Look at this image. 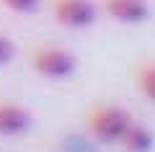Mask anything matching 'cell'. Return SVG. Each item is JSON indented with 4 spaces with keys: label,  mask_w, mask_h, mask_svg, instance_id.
I'll use <instances>...</instances> for the list:
<instances>
[{
    "label": "cell",
    "mask_w": 155,
    "mask_h": 152,
    "mask_svg": "<svg viewBox=\"0 0 155 152\" xmlns=\"http://www.w3.org/2000/svg\"><path fill=\"white\" fill-rule=\"evenodd\" d=\"M34 70L39 72L41 77H49V80H65L75 72L78 60L72 52L62 47H39L31 57Z\"/></svg>",
    "instance_id": "2"
},
{
    "label": "cell",
    "mask_w": 155,
    "mask_h": 152,
    "mask_svg": "<svg viewBox=\"0 0 155 152\" xmlns=\"http://www.w3.org/2000/svg\"><path fill=\"white\" fill-rule=\"evenodd\" d=\"M54 18L67 28H85L96 21V5L91 0H54Z\"/></svg>",
    "instance_id": "3"
},
{
    "label": "cell",
    "mask_w": 155,
    "mask_h": 152,
    "mask_svg": "<svg viewBox=\"0 0 155 152\" xmlns=\"http://www.w3.org/2000/svg\"><path fill=\"white\" fill-rule=\"evenodd\" d=\"M129 121H132L129 111H124L122 106L104 103L88 114V131L93 139L104 142V144H119Z\"/></svg>",
    "instance_id": "1"
},
{
    "label": "cell",
    "mask_w": 155,
    "mask_h": 152,
    "mask_svg": "<svg viewBox=\"0 0 155 152\" xmlns=\"http://www.w3.org/2000/svg\"><path fill=\"white\" fill-rule=\"evenodd\" d=\"M13 13H34L39 8V0H0Z\"/></svg>",
    "instance_id": "8"
},
{
    "label": "cell",
    "mask_w": 155,
    "mask_h": 152,
    "mask_svg": "<svg viewBox=\"0 0 155 152\" xmlns=\"http://www.w3.org/2000/svg\"><path fill=\"white\" fill-rule=\"evenodd\" d=\"M137 88L150 103H155V62H145L137 70Z\"/></svg>",
    "instance_id": "7"
},
{
    "label": "cell",
    "mask_w": 155,
    "mask_h": 152,
    "mask_svg": "<svg viewBox=\"0 0 155 152\" xmlns=\"http://www.w3.org/2000/svg\"><path fill=\"white\" fill-rule=\"evenodd\" d=\"M31 126V111L18 103H0V137H18Z\"/></svg>",
    "instance_id": "5"
},
{
    "label": "cell",
    "mask_w": 155,
    "mask_h": 152,
    "mask_svg": "<svg viewBox=\"0 0 155 152\" xmlns=\"http://www.w3.org/2000/svg\"><path fill=\"white\" fill-rule=\"evenodd\" d=\"M104 11L119 23H145L150 18V5L145 0H104Z\"/></svg>",
    "instance_id": "4"
},
{
    "label": "cell",
    "mask_w": 155,
    "mask_h": 152,
    "mask_svg": "<svg viewBox=\"0 0 155 152\" xmlns=\"http://www.w3.org/2000/svg\"><path fill=\"white\" fill-rule=\"evenodd\" d=\"M13 54H16V44H13L5 34H0V67L8 65V62L13 60Z\"/></svg>",
    "instance_id": "9"
},
{
    "label": "cell",
    "mask_w": 155,
    "mask_h": 152,
    "mask_svg": "<svg viewBox=\"0 0 155 152\" xmlns=\"http://www.w3.org/2000/svg\"><path fill=\"white\" fill-rule=\"evenodd\" d=\"M119 144H122L124 152H150L153 150V131L147 126L137 124V121H129Z\"/></svg>",
    "instance_id": "6"
}]
</instances>
